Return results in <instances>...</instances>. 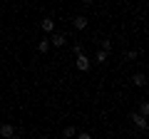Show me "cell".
<instances>
[{
	"label": "cell",
	"instance_id": "cell-7",
	"mask_svg": "<svg viewBox=\"0 0 149 139\" xmlns=\"http://www.w3.org/2000/svg\"><path fill=\"white\" fill-rule=\"evenodd\" d=\"M132 80H134V85H137V87H144V85H147V77H144V72H137Z\"/></svg>",
	"mask_w": 149,
	"mask_h": 139
},
{
	"label": "cell",
	"instance_id": "cell-13",
	"mask_svg": "<svg viewBox=\"0 0 149 139\" xmlns=\"http://www.w3.org/2000/svg\"><path fill=\"white\" fill-rule=\"evenodd\" d=\"M10 139H20V137H17V134H15V137H10Z\"/></svg>",
	"mask_w": 149,
	"mask_h": 139
},
{
	"label": "cell",
	"instance_id": "cell-3",
	"mask_svg": "<svg viewBox=\"0 0 149 139\" xmlns=\"http://www.w3.org/2000/svg\"><path fill=\"white\" fill-rule=\"evenodd\" d=\"M0 137H3V139L15 137V129H13V124H3V127H0Z\"/></svg>",
	"mask_w": 149,
	"mask_h": 139
},
{
	"label": "cell",
	"instance_id": "cell-9",
	"mask_svg": "<svg viewBox=\"0 0 149 139\" xmlns=\"http://www.w3.org/2000/svg\"><path fill=\"white\" fill-rule=\"evenodd\" d=\"M37 50H40V52H47V50H50V42H47V40H40V42H37Z\"/></svg>",
	"mask_w": 149,
	"mask_h": 139
},
{
	"label": "cell",
	"instance_id": "cell-6",
	"mask_svg": "<svg viewBox=\"0 0 149 139\" xmlns=\"http://www.w3.org/2000/svg\"><path fill=\"white\" fill-rule=\"evenodd\" d=\"M74 27H77V30H85V27H87V17L85 15H77V17H74Z\"/></svg>",
	"mask_w": 149,
	"mask_h": 139
},
{
	"label": "cell",
	"instance_id": "cell-5",
	"mask_svg": "<svg viewBox=\"0 0 149 139\" xmlns=\"http://www.w3.org/2000/svg\"><path fill=\"white\" fill-rule=\"evenodd\" d=\"M40 25H42V30H45V32H55V20H52V17H45Z\"/></svg>",
	"mask_w": 149,
	"mask_h": 139
},
{
	"label": "cell",
	"instance_id": "cell-8",
	"mask_svg": "<svg viewBox=\"0 0 149 139\" xmlns=\"http://www.w3.org/2000/svg\"><path fill=\"white\" fill-rule=\"evenodd\" d=\"M95 62H100V65H104V62H107V52H102V50H100V52L95 55Z\"/></svg>",
	"mask_w": 149,
	"mask_h": 139
},
{
	"label": "cell",
	"instance_id": "cell-4",
	"mask_svg": "<svg viewBox=\"0 0 149 139\" xmlns=\"http://www.w3.org/2000/svg\"><path fill=\"white\" fill-rule=\"evenodd\" d=\"M132 119H134V124H137L142 132L147 129V117H142V114H132Z\"/></svg>",
	"mask_w": 149,
	"mask_h": 139
},
{
	"label": "cell",
	"instance_id": "cell-11",
	"mask_svg": "<svg viewBox=\"0 0 149 139\" xmlns=\"http://www.w3.org/2000/svg\"><path fill=\"white\" fill-rule=\"evenodd\" d=\"M74 134H77L74 127H65V137H74Z\"/></svg>",
	"mask_w": 149,
	"mask_h": 139
},
{
	"label": "cell",
	"instance_id": "cell-12",
	"mask_svg": "<svg viewBox=\"0 0 149 139\" xmlns=\"http://www.w3.org/2000/svg\"><path fill=\"white\" fill-rule=\"evenodd\" d=\"M77 139H92V137H90L87 132H82V134H77Z\"/></svg>",
	"mask_w": 149,
	"mask_h": 139
},
{
	"label": "cell",
	"instance_id": "cell-10",
	"mask_svg": "<svg viewBox=\"0 0 149 139\" xmlns=\"http://www.w3.org/2000/svg\"><path fill=\"white\" fill-rule=\"evenodd\" d=\"M139 114H142V117H147V114H149V104H147V102H142V107H139Z\"/></svg>",
	"mask_w": 149,
	"mask_h": 139
},
{
	"label": "cell",
	"instance_id": "cell-2",
	"mask_svg": "<svg viewBox=\"0 0 149 139\" xmlns=\"http://www.w3.org/2000/svg\"><path fill=\"white\" fill-rule=\"evenodd\" d=\"M47 42H50V45H55V47H62V45H65V42H67V38H65L62 32H55L52 38H50V40H47Z\"/></svg>",
	"mask_w": 149,
	"mask_h": 139
},
{
	"label": "cell",
	"instance_id": "cell-1",
	"mask_svg": "<svg viewBox=\"0 0 149 139\" xmlns=\"http://www.w3.org/2000/svg\"><path fill=\"white\" fill-rule=\"evenodd\" d=\"M74 67L80 70V72H87V70H90V57H87V55H77V60H74Z\"/></svg>",
	"mask_w": 149,
	"mask_h": 139
}]
</instances>
